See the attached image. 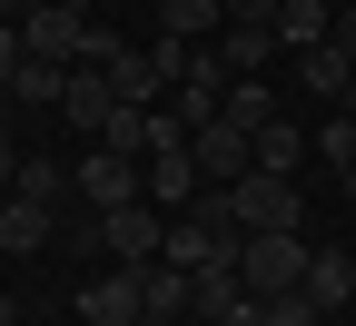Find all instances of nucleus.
Here are the masks:
<instances>
[{"mask_svg":"<svg viewBox=\"0 0 356 326\" xmlns=\"http://www.w3.org/2000/svg\"><path fill=\"white\" fill-rule=\"evenodd\" d=\"M307 227H257V238L238 247V277H248V297H297V277H307Z\"/></svg>","mask_w":356,"mask_h":326,"instance_id":"f257e3e1","label":"nucleus"},{"mask_svg":"<svg viewBox=\"0 0 356 326\" xmlns=\"http://www.w3.org/2000/svg\"><path fill=\"white\" fill-rule=\"evenodd\" d=\"M89 238H99L119 267H149L168 247V218H159V198H119V208H89Z\"/></svg>","mask_w":356,"mask_h":326,"instance_id":"f03ea898","label":"nucleus"},{"mask_svg":"<svg viewBox=\"0 0 356 326\" xmlns=\"http://www.w3.org/2000/svg\"><path fill=\"white\" fill-rule=\"evenodd\" d=\"M228 208H238V227H248V238H257V227H307L297 178H277V168H248L238 188H228Z\"/></svg>","mask_w":356,"mask_h":326,"instance_id":"7ed1b4c3","label":"nucleus"},{"mask_svg":"<svg viewBox=\"0 0 356 326\" xmlns=\"http://www.w3.org/2000/svg\"><path fill=\"white\" fill-rule=\"evenodd\" d=\"M188 158H198V178H208V188H238V178L257 168V138H248L238 119H208V129L188 138Z\"/></svg>","mask_w":356,"mask_h":326,"instance_id":"20e7f679","label":"nucleus"},{"mask_svg":"<svg viewBox=\"0 0 356 326\" xmlns=\"http://www.w3.org/2000/svg\"><path fill=\"white\" fill-rule=\"evenodd\" d=\"M60 119H70L79 138H99V129L119 119V79H109V70H89V60H70V89H60Z\"/></svg>","mask_w":356,"mask_h":326,"instance_id":"39448f33","label":"nucleus"},{"mask_svg":"<svg viewBox=\"0 0 356 326\" xmlns=\"http://www.w3.org/2000/svg\"><path fill=\"white\" fill-rule=\"evenodd\" d=\"M20 50H30V60H60V70H70V60L89 50V10H20Z\"/></svg>","mask_w":356,"mask_h":326,"instance_id":"423d86ee","label":"nucleus"},{"mask_svg":"<svg viewBox=\"0 0 356 326\" xmlns=\"http://www.w3.org/2000/svg\"><path fill=\"white\" fill-rule=\"evenodd\" d=\"M79 198H89V208L139 198V158H129V149H109V138H89V158H79Z\"/></svg>","mask_w":356,"mask_h":326,"instance_id":"0eeeda50","label":"nucleus"},{"mask_svg":"<svg viewBox=\"0 0 356 326\" xmlns=\"http://www.w3.org/2000/svg\"><path fill=\"white\" fill-rule=\"evenodd\" d=\"M79 316H89V326H139V316H149V277H139V267L99 277V287L79 297Z\"/></svg>","mask_w":356,"mask_h":326,"instance_id":"6e6552de","label":"nucleus"},{"mask_svg":"<svg viewBox=\"0 0 356 326\" xmlns=\"http://www.w3.org/2000/svg\"><path fill=\"white\" fill-rule=\"evenodd\" d=\"M297 297L317 307V316H337V307L356 297V257H346V247H307V277H297Z\"/></svg>","mask_w":356,"mask_h":326,"instance_id":"1a4fd4ad","label":"nucleus"},{"mask_svg":"<svg viewBox=\"0 0 356 326\" xmlns=\"http://www.w3.org/2000/svg\"><path fill=\"white\" fill-rule=\"evenodd\" d=\"M60 238V218H50V198H0V247H10V257H40V247H50Z\"/></svg>","mask_w":356,"mask_h":326,"instance_id":"9d476101","label":"nucleus"},{"mask_svg":"<svg viewBox=\"0 0 356 326\" xmlns=\"http://www.w3.org/2000/svg\"><path fill=\"white\" fill-rule=\"evenodd\" d=\"M208 50H218V60H228L238 79H257L267 60H277V30H267V20H228V30H218V40H208Z\"/></svg>","mask_w":356,"mask_h":326,"instance_id":"9b49d317","label":"nucleus"},{"mask_svg":"<svg viewBox=\"0 0 356 326\" xmlns=\"http://www.w3.org/2000/svg\"><path fill=\"white\" fill-rule=\"evenodd\" d=\"M297 89H307V99H346V89H356V60L337 50V40H317V50H297Z\"/></svg>","mask_w":356,"mask_h":326,"instance_id":"f8f14e48","label":"nucleus"},{"mask_svg":"<svg viewBox=\"0 0 356 326\" xmlns=\"http://www.w3.org/2000/svg\"><path fill=\"white\" fill-rule=\"evenodd\" d=\"M198 188H208V178H198L188 149H178V158H149V198L159 208H198Z\"/></svg>","mask_w":356,"mask_h":326,"instance_id":"ddd939ff","label":"nucleus"},{"mask_svg":"<svg viewBox=\"0 0 356 326\" xmlns=\"http://www.w3.org/2000/svg\"><path fill=\"white\" fill-rule=\"evenodd\" d=\"M159 30H178V40H218V30H228V0H159Z\"/></svg>","mask_w":356,"mask_h":326,"instance_id":"4468645a","label":"nucleus"},{"mask_svg":"<svg viewBox=\"0 0 356 326\" xmlns=\"http://www.w3.org/2000/svg\"><path fill=\"white\" fill-rule=\"evenodd\" d=\"M327 30H337V10H327V0H287V10H277V50H317Z\"/></svg>","mask_w":356,"mask_h":326,"instance_id":"2eb2a0df","label":"nucleus"},{"mask_svg":"<svg viewBox=\"0 0 356 326\" xmlns=\"http://www.w3.org/2000/svg\"><path fill=\"white\" fill-rule=\"evenodd\" d=\"M307 149H317V138H297V119H267V129H257V168H277V178H297Z\"/></svg>","mask_w":356,"mask_h":326,"instance_id":"dca6fc26","label":"nucleus"},{"mask_svg":"<svg viewBox=\"0 0 356 326\" xmlns=\"http://www.w3.org/2000/svg\"><path fill=\"white\" fill-rule=\"evenodd\" d=\"M218 119H238V129L257 138L267 119H277V99H267V79H228V99H218Z\"/></svg>","mask_w":356,"mask_h":326,"instance_id":"f3484780","label":"nucleus"},{"mask_svg":"<svg viewBox=\"0 0 356 326\" xmlns=\"http://www.w3.org/2000/svg\"><path fill=\"white\" fill-rule=\"evenodd\" d=\"M10 89H20V99H40V109H60V89H70V70H60V60H30V50H20Z\"/></svg>","mask_w":356,"mask_h":326,"instance_id":"a211bd4d","label":"nucleus"},{"mask_svg":"<svg viewBox=\"0 0 356 326\" xmlns=\"http://www.w3.org/2000/svg\"><path fill=\"white\" fill-rule=\"evenodd\" d=\"M139 277H149V316H188V267H168V257H149Z\"/></svg>","mask_w":356,"mask_h":326,"instance_id":"6ab92c4d","label":"nucleus"},{"mask_svg":"<svg viewBox=\"0 0 356 326\" xmlns=\"http://www.w3.org/2000/svg\"><path fill=\"white\" fill-rule=\"evenodd\" d=\"M109 79H119V99H139V109L159 99V70H149V50H119V60H109Z\"/></svg>","mask_w":356,"mask_h":326,"instance_id":"aec40b11","label":"nucleus"},{"mask_svg":"<svg viewBox=\"0 0 356 326\" xmlns=\"http://www.w3.org/2000/svg\"><path fill=\"white\" fill-rule=\"evenodd\" d=\"M99 138H109V149H129V158H149V109H139V99H119V119H109Z\"/></svg>","mask_w":356,"mask_h":326,"instance_id":"412c9836","label":"nucleus"},{"mask_svg":"<svg viewBox=\"0 0 356 326\" xmlns=\"http://www.w3.org/2000/svg\"><path fill=\"white\" fill-rule=\"evenodd\" d=\"M10 188H20V198H50V208H60V188H70V178H60V158H20V178H10Z\"/></svg>","mask_w":356,"mask_h":326,"instance_id":"4be33fe9","label":"nucleus"},{"mask_svg":"<svg viewBox=\"0 0 356 326\" xmlns=\"http://www.w3.org/2000/svg\"><path fill=\"white\" fill-rule=\"evenodd\" d=\"M317 158H337V168H356V109H337V119L317 129Z\"/></svg>","mask_w":356,"mask_h":326,"instance_id":"5701e85b","label":"nucleus"},{"mask_svg":"<svg viewBox=\"0 0 356 326\" xmlns=\"http://www.w3.org/2000/svg\"><path fill=\"white\" fill-rule=\"evenodd\" d=\"M277 10L287 0H228V20H267V30H277Z\"/></svg>","mask_w":356,"mask_h":326,"instance_id":"b1692460","label":"nucleus"},{"mask_svg":"<svg viewBox=\"0 0 356 326\" xmlns=\"http://www.w3.org/2000/svg\"><path fill=\"white\" fill-rule=\"evenodd\" d=\"M327 40H337L346 60H356V0H337V30H327Z\"/></svg>","mask_w":356,"mask_h":326,"instance_id":"393cba45","label":"nucleus"},{"mask_svg":"<svg viewBox=\"0 0 356 326\" xmlns=\"http://www.w3.org/2000/svg\"><path fill=\"white\" fill-rule=\"evenodd\" d=\"M20 70V20H0V79Z\"/></svg>","mask_w":356,"mask_h":326,"instance_id":"a878e982","label":"nucleus"},{"mask_svg":"<svg viewBox=\"0 0 356 326\" xmlns=\"http://www.w3.org/2000/svg\"><path fill=\"white\" fill-rule=\"evenodd\" d=\"M10 178H20V149H10V138H0V188H10Z\"/></svg>","mask_w":356,"mask_h":326,"instance_id":"bb28decb","label":"nucleus"},{"mask_svg":"<svg viewBox=\"0 0 356 326\" xmlns=\"http://www.w3.org/2000/svg\"><path fill=\"white\" fill-rule=\"evenodd\" d=\"M30 10H79V0H30Z\"/></svg>","mask_w":356,"mask_h":326,"instance_id":"cd10ccee","label":"nucleus"},{"mask_svg":"<svg viewBox=\"0 0 356 326\" xmlns=\"http://www.w3.org/2000/svg\"><path fill=\"white\" fill-rule=\"evenodd\" d=\"M139 326H178V316H139Z\"/></svg>","mask_w":356,"mask_h":326,"instance_id":"c85d7f7f","label":"nucleus"},{"mask_svg":"<svg viewBox=\"0 0 356 326\" xmlns=\"http://www.w3.org/2000/svg\"><path fill=\"white\" fill-rule=\"evenodd\" d=\"M346 198H356V168H346Z\"/></svg>","mask_w":356,"mask_h":326,"instance_id":"c756f323","label":"nucleus"}]
</instances>
